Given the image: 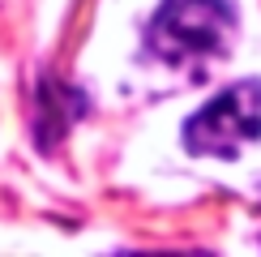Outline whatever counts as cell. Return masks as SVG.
<instances>
[{"label":"cell","mask_w":261,"mask_h":257,"mask_svg":"<svg viewBox=\"0 0 261 257\" xmlns=\"http://www.w3.org/2000/svg\"><path fill=\"white\" fill-rule=\"evenodd\" d=\"M261 137V82H236L214 103H205L184 124V146L193 155L236 159Z\"/></svg>","instance_id":"cell-2"},{"label":"cell","mask_w":261,"mask_h":257,"mask_svg":"<svg viewBox=\"0 0 261 257\" xmlns=\"http://www.w3.org/2000/svg\"><path fill=\"white\" fill-rule=\"evenodd\" d=\"M236 39V9L227 0H163L146 26V47L171 69H201L227 56Z\"/></svg>","instance_id":"cell-1"}]
</instances>
